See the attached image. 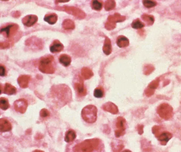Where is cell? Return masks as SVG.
<instances>
[{
    "instance_id": "cell-1",
    "label": "cell",
    "mask_w": 181,
    "mask_h": 152,
    "mask_svg": "<svg viewBox=\"0 0 181 152\" xmlns=\"http://www.w3.org/2000/svg\"><path fill=\"white\" fill-rule=\"evenodd\" d=\"M101 141L98 138L85 140L76 145L74 152H100L101 151Z\"/></svg>"
},
{
    "instance_id": "cell-2",
    "label": "cell",
    "mask_w": 181,
    "mask_h": 152,
    "mask_svg": "<svg viewBox=\"0 0 181 152\" xmlns=\"http://www.w3.org/2000/svg\"><path fill=\"white\" fill-rule=\"evenodd\" d=\"M53 59V56L50 55L43 57L39 64V70L43 73L47 74H53L55 73V68L52 64Z\"/></svg>"
},
{
    "instance_id": "cell-3",
    "label": "cell",
    "mask_w": 181,
    "mask_h": 152,
    "mask_svg": "<svg viewBox=\"0 0 181 152\" xmlns=\"http://www.w3.org/2000/svg\"><path fill=\"white\" fill-rule=\"evenodd\" d=\"M98 110L93 105H88L82 110L81 115L84 120L88 123H94L97 119Z\"/></svg>"
},
{
    "instance_id": "cell-4",
    "label": "cell",
    "mask_w": 181,
    "mask_h": 152,
    "mask_svg": "<svg viewBox=\"0 0 181 152\" xmlns=\"http://www.w3.org/2000/svg\"><path fill=\"white\" fill-rule=\"evenodd\" d=\"M160 117L165 120H169L173 117V110L172 106L166 103H163L158 106L157 110Z\"/></svg>"
},
{
    "instance_id": "cell-5",
    "label": "cell",
    "mask_w": 181,
    "mask_h": 152,
    "mask_svg": "<svg viewBox=\"0 0 181 152\" xmlns=\"http://www.w3.org/2000/svg\"><path fill=\"white\" fill-rule=\"evenodd\" d=\"M126 20V16H123L118 13H115L114 15L109 16L107 22L105 24V28L108 30H114L116 27V23L122 22Z\"/></svg>"
},
{
    "instance_id": "cell-6",
    "label": "cell",
    "mask_w": 181,
    "mask_h": 152,
    "mask_svg": "<svg viewBox=\"0 0 181 152\" xmlns=\"http://www.w3.org/2000/svg\"><path fill=\"white\" fill-rule=\"evenodd\" d=\"M57 9L59 10L65 11L66 12L73 15L79 19H83L86 17L85 12L77 7L63 6L62 7H58Z\"/></svg>"
},
{
    "instance_id": "cell-7",
    "label": "cell",
    "mask_w": 181,
    "mask_h": 152,
    "mask_svg": "<svg viewBox=\"0 0 181 152\" xmlns=\"http://www.w3.org/2000/svg\"><path fill=\"white\" fill-rule=\"evenodd\" d=\"M116 127L117 129L115 131L116 137L123 136L125 134L126 130V120L122 117H118L116 122Z\"/></svg>"
},
{
    "instance_id": "cell-8",
    "label": "cell",
    "mask_w": 181,
    "mask_h": 152,
    "mask_svg": "<svg viewBox=\"0 0 181 152\" xmlns=\"http://www.w3.org/2000/svg\"><path fill=\"white\" fill-rule=\"evenodd\" d=\"M18 28L19 27L17 25H9L7 27L1 29L0 32L4 34L7 37L10 38L16 34Z\"/></svg>"
},
{
    "instance_id": "cell-9",
    "label": "cell",
    "mask_w": 181,
    "mask_h": 152,
    "mask_svg": "<svg viewBox=\"0 0 181 152\" xmlns=\"http://www.w3.org/2000/svg\"><path fill=\"white\" fill-rule=\"evenodd\" d=\"M14 107L16 111L20 113H25L28 107L27 100L25 99H18L14 102Z\"/></svg>"
},
{
    "instance_id": "cell-10",
    "label": "cell",
    "mask_w": 181,
    "mask_h": 152,
    "mask_svg": "<svg viewBox=\"0 0 181 152\" xmlns=\"http://www.w3.org/2000/svg\"><path fill=\"white\" fill-rule=\"evenodd\" d=\"M80 80L74 83V88L79 96L83 97L87 94L86 88L84 86L83 82L81 78L79 77Z\"/></svg>"
},
{
    "instance_id": "cell-11",
    "label": "cell",
    "mask_w": 181,
    "mask_h": 152,
    "mask_svg": "<svg viewBox=\"0 0 181 152\" xmlns=\"http://www.w3.org/2000/svg\"><path fill=\"white\" fill-rule=\"evenodd\" d=\"M38 17L35 15H28L22 19L23 25L28 27H30L34 25L37 22Z\"/></svg>"
},
{
    "instance_id": "cell-12",
    "label": "cell",
    "mask_w": 181,
    "mask_h": 152,
    "mask_svg": "<svg viewBox=\"0 0 181 152\" xmlns=\"http://www.w3.org/2000/svg\"><path fill=\"white\" fill-rule=\"evenodd\" d=\"M102 109L104 111H108L112 114H117L119 112L117 106L111 102H108L103 105Z\"/></svg>"
},
{
    "instance_id": "cell-13",
    "label": "cell",
    "mask_w": 181,
    "mask_h": 152,
    "mask_svg": "<svg viewBox=\"0 0 181 152\" xmlns=\"http://www.w3.org/2000/svg\"><path fill=\"white\" fill-rule=\"evenodd\" d=\"M172 134L166 131H163L157 138L160 144L163 145H166L168 143V141L172 138Z\"/></svg>"
},
{
    "instance_id": "cell-14",
    "label": "cell",
    "mask_w": 181,
    "mask_h": 152,
    "mask_svg": "<svg viewBox=\"0 0 181 152\" xmlns=\"http://www.w3.org/2000/svg\"><path fill=\"white\" fill-rule=\"evenodd\" d=\"M64 49L63 44L58 40L53 41L52 45L50 47V50L52 53H57L62 51Z\"/></svg>"
},
{
    "instance_id": "cell-15",
    "label": "cell",
    "mask_w": 181,
    "mask_h": 152,
    "mask_svg": "<svg viewBox=\"0 0 181 152\" xmlns=\"http://www.w3.org/2000/svg\"><path fill=\"white\" fill-rule=\"evenodd\" d=\"M12 126L9 120L4 118L0 119V131L1 132H6L11 131Z\"/></svg>"
},
{
    "instance_id": "cell-16",
    "label": "cell",
    "mask_w": 181,
    "mask_h": 152,
    "mask_svg": "<svg viewBox=\"0 0 181 152\" xmlns=\"http://www.w3.org/2000/svg\"><path fill=\"white\" fill-rule=\"evenodd\" d=\"M30 77L27 75H22L18 79V82L20 86L25 88L28 86L29 82L30 81Z\"/></svg>"
},
{
    "instance_id": "cell-17",
    "label": "cell",
    "mask_w": 181,
    "mask_h": 152,
    "mask_svg": "<svg viewBox=\"0 0 181 152\" xmlns=\"http://www.w3.org/2000/svg\"><path fill=\"white\" fill-rule=\"evenodd\" d=\"M103 51L106 55H110L112 52V44L111 41L108 37H105L104 43L103 47Z\"/></svg>"
},
{
    "instance_id": "cell-18",
    "label": "cell",
    "mask_w": 181,
    "mask_h": 152,
    "mask_svg": "<svg viewBox=\"0 0 181 152\" xmlns=\"http://www.w3.org/2000/svg\"><path fill=\"white\" fill-rule=\"evenodd\" d=\"M117 44L120 48H126L129 45V40L123 35H120L117 40Z\"/></svg>"
},
{
    "instance_id": "cell-19",
    "label": "cell",
    "mask_w": 181,
    "mask_h": 152,
    "mask_svg": "<svg viewBox=\"0 0 181 152\" xmlns=\"http://www.w3.org/2000/svg\"><path fill=\"white\" fill-rule=\"evenodd\" d=\"M59 61L65 67H68L71 63V58L68 55L63 54L59 58Z\"/></svg>"
},
{
    "instance_id": "cell-20",
    "label": "cell",
    "mask_w": 181,
    "mask_h": 152,
    "mask_svg": "<svg viewBox=\"0 0 181 152\" xmlns=\"http://www.w3.org/2000/svg\"><path fill=\"white\" fill-rule=\"evenodd\" d=\"M58 20V16L55 13L46 14L44 18V20L50 25H54Z\"/></svg>"
},
{
    "instance_id": "cell-21",
    "label": "cell",
    "mask_w": 181,
    "mask_h": 152,
    "mask_svg": "<svg viewBox=\"0 0 181 152\" xmlns=\"http://www.w3.org/2000/svg\"><path fill=\"white\" fill-rule=\"evenodd\" d=\"M81 74L84 79H89L92 77L94 74L93 73L92 71L89 69V68L84 67L82 68L81 70Z\"/></svg>"
},
{
    "instance_id": "cell-22",
    "label": "cell",
    "mask_w": 181,
    "mask_h": 152,
    "mask_svg": "<svg viewBox=\"0 0 181 152\" xmlns=\"http://www.w3.org/2000/svg\"><path fill=\"white\" fill-rule=\"evenodd\" d=\"M77 137V134L74 131L70 129L66 132L65 137V141L67 143H69L73 141Z\"/></svg>"
},
{
    "instance_id": "cell-23",
    "label": "cell",
    "mask_w": 181,
    "mask_h": 152,
    "mask_svg": "<svg viewBox=\"0 0 181 152\" xmlns=\"http://www.w3.org/2000/svg\"><path fill=\"white\" fill-rule=\"evenodd\" d=\"M62 26L65 30H73L75 28V23L71 20L66 19L63 22Z\"/></svg>"
},
{
    "instance_id": "cell-24",
    "label": "cell",
    "mask_w": 181,
    "mask_h": 152,
    "mask_svg": "<svg viewBox=\"0 0 181 152\" xmlns=\"http://www.w3.org/2000/svg\"><path fill=\"white\" fill-rule=\"evenodd\" d=\"M16 88L10 83H7L5 85L4 92L7 95H13L16 92Z\"/></svg>"
},
{
    "instance_id": "cell-25",
    "label": "cell",
    "mask_w": 181,
    "mask_h": 152,
    "mask_svg": "<svg viewBox=\"0 0 181 152\" xmlns=\"http://www.w3.org/2000/svg\"><path fill=\"white\" fill-rule=\"evenodd\" d=\"M142 18L144 21L147 23L148 25H153V23L154 22V16H151V15L144 14L142 16Z\"/></svg>"
},
{
    "instance_id": "cell-26",
    "label": "cell",
    "mask_w": 181,
    "mask_h": 152,
    "mask_svg": "<svg viewBox=\"0 0 181 152\" xmlns=\"http://www.w3.org/2000/svg\"><path fill=\"white\" fill-rule=\"evenodd\" d=\"M115 6H116V3L114 1L109 0L105 2L104 8L106 11H111L115 8Z\"/></svg>"
},
{
    "instance_id": "cell-27",
    "label": "cell",
    "mask_w": 181,
    "mask_h": 152,
    "mask_svg": "<svg viewBox=\"0 0 181 152\" xmlns=\"http://www.w3.org/2000/svg\"><path fill=\"white\" fill-rule=\"evenodd\" d=\"M132 28L135 29H140L145 27L144 23L140 21L139 19L135 20L132 23Z\"/></svg>"
},
{
    "instance_id": "cell-28",
    "label": "cell",
    "mask_w": 181,
    "mask_h": 152,
    "mask_svg": "<svg viewBox=\"0 0 181 152\" xmlns=\"http://www.w3.org/2000/svg\"><path fill=\"white\" fill-rule=\"evenodd\" d=\"M9 107H10V104L7 99L5 98H0V108L6 110Z\"/></svg>"
},
{
    "instance_id": "cell-29",
    "label": "cell",
    "mask_w": 181,
    "mask_h": 152,
    "mask_svg": "<svg viewBox=\"0 0 181 152\" xmlns=\"http://www.w3.org/2000/svg\"><path fill=\"white\" fill-rule=\"evenodd\" d=\"M91 7L92 9L96 11H100L102 8L103 4L101 1H93L91 3Z\"/></svg>"
},
{
    "instance_id": "cell-30",
    "label": "cell",
    "mask_w": 181,
    "mask_h": 152,
    "mask_svg": "<svg viewBox=\"0 0 181 152\" xmlns=\"http://www.w3.org/2000/svg\"><path fill=\"white\" fill-rule=\"evenodd\" d=\"M152 132H153V134L155 135V137L157 138L163 131V128L161 126H155L152 128Z\"/></svg>"
},
{
    "instance_id": "cell-31",
    "label": "cell",
    "mask_w": 181,
    "mask_h": 152,
    "mask_svg": "<svg viewBox=\"0 0 181 152\" xmlns=\"http://www.w3.org/2000/svg\"><path fill=\"white\" fill-rule=\"evenodd\" d=\"M104 95V91L101 87L96 88L94 91V96L95 97L101 98Z\"/></svg>"
},
{
    "instance_id": "cell-32",
    "label": "cell",
    "mask_w": 181,
    "mask_h": 152,
    "mask_svg": "<svg viewBox=\"0 0 181 152\" xmlns=\"http://www.w3.org/2000/svg\"><path fill=\"white\" fill-rule=\"evenodd\" d=\"M154 70V67L151 65H147L144 68V74L145 75H149Z\"/></svg>"
},
{
    "instance_id": "cell-33",
    "label": "cell",
    "mask_w": 181,
    "mask_h": 152,
    "mask_svg": "<svg viewBox=\"0 0 181 152\" xmlns=\"http://www.w3.org/2000/svg\"><path fill=\"white\" fill-rule=\"evenodd\" d=\"M159 82H160V80L158 79L154 80V81L151 82V83H149V85H148L147 88L151 89L152 90H155L158 87V85H159Z\"/></svg>"
},
{
    "instance_id": "cell-34",
    "label": "cell",
    "mask_w": 181,
    "mask_h": 152,
    "mask_svg": "<svg viewBox=\"0 0 181 152\" xmlns=\"http://www.w3.org/2000/svg\"><path fill=\"white\" fill-rule=\"evenodd\" d=\"M144 6L147 8H151L156 6L157 3L153 1H142Z\"/></svg>"
},
{
    "instance_id": "cell-35",
    "label": "cell",
    "mask_w": 181,
    "mask_h": 152,
    "mask_svg": "<svg viewBox=\"0 0 181 152\" xmlns=\"http://www.w3.org/2000/svg\"><path fill=\"white\" fill-rule=\"evenodd\" d=\"M40 115L42 117H47L50 115L49 111L46 109H43L40 112Z\"/></svg>"
},
{
    "instance_id": "cell-36",
    "label": "cell",
    "mask_w": 181,
    "mask_h": 152,
    "mask_svg": "<svg viewBox=\"0 0 181 152\" xmlns=\"http://www.w3.org/2000/svg\"><path fill=\"white\" fill-rule=\"evenodd\" d=\"M154 92L155 90H152L151 89L147 88H146V89L145 93L146 95L147 96V97H151V96L153 95Z\"/></svg>"
},
{
    "instance_id": "cell-37",
    "label": "cell",
    "mask_w": 181,
    "mask_h": 152,
    "mask_svg": "<svg viewBox=\"0 0 181 152\" xmlns=\"http://www.w3.org/2000/svg\"><path fill=\"white\" fill-rule=\"evenodd\" d=\"M10 44L9 43L5 42H0V49H3L6 48H9Z\"/></svg>"
},
{
    "instance_id": "cell-38",
    "label": "cell",
    "mask_w": 181,
    "mask_h": 152,
    "mask_svg": "<svg viewBox=\"0 0 181 152\" xmlns=\"http://www.w3.org/2000/svg\"><path fill=\"white\" fill-rule=\"evenodd\" d=\"M6 74V69L3 65H0V76H4Z\"/></svg>"
},
{
    "instance_id": "cell-39",
    "label": "cell",
    "mask_w": 181,
    "mask_h": 152,
    "mask_svg": "<svg viewBox=\"0 0 181 152\" xmlns=\"http://www.w3.org/2000/svg\"><path fill=\"white\" fill-rule=\"evenodd\" d=\"M144 129V126L142 125H139L138 126L137 130L139 134H142L144 132V129Z\"/></svg>"
},
{
    "instance_id": "cell-40",
    "label": "cell",
    "mask_w": 181,
    "mask_h": 152,
    "mask_svg": "<svg viewBox=\"0 0 181 152\" xmlns=\"http://www.w3.org/2000/svg\"><path fill=\"white\" fill-rule=\"evenodd\" d=\"M2 86L0 84V94H1V92H2Z\"/></svg>"
},
{
    "instance_id": "cell-41",
    "label": "cell",
    "mask_w": 181,
    "mask_h": 152,
    "mask_svg": "<svg viewBox=\"0 0 181 152\" xmlns=\"http://www.w3.org/2000/svg\"><path fill=\"white\" fill-rule=\"evenodd\" d=\"M123 152H132V151H130V150H124V151H123Z\"/></svg>"
},
{
    "instance_id": "cell-42",
    "label": "cell",
    "mask_w": 181,
    "mask_h": 152,
    "mask_svg": "<svg viewBox=\"0 0 181 152\" xmlns=\"http://www.w3.org/2000/svg\"><path fill=\"white\" fill-rule=\"evenodd\" d=\"M68 2V1H56V3H58V2H59V3H63V2Z\"/></svg>"
},
{
    "instance_id": "cell-43",
    "label": "cell",
    "mask_w": 181,
    "mask_h": 152,
    "mask_svg": "<svg viewBox=\"0 0 181 152\" xmlns=\"http://www.w3.org/2000/svg\"><path fill=\"white\" fill-rule=\"evenodd\" d=\"M34 152H44V151H42V150H36Z\"/></svg>"
}]
</instances>
